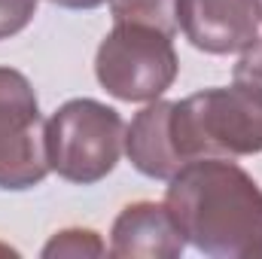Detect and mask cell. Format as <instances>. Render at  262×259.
I'll return each instance as SVG.
<instances>
[{"label":"cell","instance_id":"6da1fadb","mask_svg":"<svg viewBox=\"0 0 262 259\" xmlns=\"http://www.w3.org/2000/svg\"><path fill=\"white\" fill-rule=\"evenodd\" d=\"M165 204L186 244L213 259L262 256V186L232 159H195L168 180Z\"/></svg>","mask_w":262,"mask_h":259},{"label":"cell","instance_id":"7a4b0ae2","mask_svg":"<svg viewBox=\"0 0 262 259\" xmlns=\"http://www.w3.org/2000/svg\"><path fill=\"white\" fill-rule=\"evenodd\" d=\"M171 140L183 165L262 153V89L235 79L171 101Z\"/></svg>","mask_w":262,"mask_h":259},{"label":"cell","instance_id":"3957f363","mask_svg":"<svg viewBox=\"0 0 262 259\" xmlns=\"http://www.w3.org/2000/svg\"><path fill=\"white\" fill-rule=\"evenodd\" d=\"M125 149V122L122 116L95 101L73 98L61 104L46 122V159L67 183L92 186L113 174Z\"/></svg>","mask_w":262,"mask_h":259},{"label":"cell","instance_id":"277c9868","mask_svg":"<svg viewBox=\"0 0 262 259\" xmlns=\"http://www.w3.org/2000/svg\"><path fill=\"white\" fill-rule=\"evenodd\" d=\"M180 61L174 52V37L143 25L116 21L95 55L98 82L107 95L128 104L159 101L174 85Z\"/></svg>","mask_w":262,"mask_h":259},{"label":"cell","instance_id":"5b68a950","mask_svg":"<svg viewBox=\"0 0 262 259\" xmlns=\"http://www.w3.org/2000/svg\"><path fill=\"white\" fill-rule=\"evenodd\" d=\"M46 174V122L37 92L25 73L0 67V189H34Z\"/></svg>","mask_w":262,"mask_h":259},{"label":"cell","instance_id":"8992f818","mask_svg":"<svg viewBox=\"0 0 262 259\" xmlns=\"http://www.w3.org/2000/svg\"><path fill=\"white\" fill-rule=\"evenodd\" d=\"M177 28L207 55L244 52L262 28L259 0H177Z\"/></svg>","mask_w":262,"mask_h":259},{"label":"cell","instance_id":"52a82bcc","mask_svg":"<svg viewBox=\"0 0 262 259\" xmlns=\"http://www.w3.org/2000/svg\"><path fill=\"white\" fill-rule=\"evenodd\" d=\"M183 250L186 238L168 204L134 201L122 207L110 232V253L119 259H177Z\"/></svg>","mask_w":262,"mask_h":259},{"label":"cell","instance_id":"ba28073f","mask_svg":"<svg viewBox=\"0 0 262 259\" xmlns=\"http://www.w3.org/2000/svg\"><path fill=\"white\" fill-rule=\"evenodd\" d=\"M128 162L149 180H171L183 162L171 140V101H149L125 128Z\"/></svg>","mask_w":262,"mask_h":259},{"label":"cell","instance_id":"9c48e42d","mask_svg":"<svg viewBox=\"0 0 262 259\" xmlns=\"http://www.w3.org/2000/svg\"><path fill=\"white\" fill-rule=\"evenodd\" d=\"M113 21L156 28L168 37L177 34V0H110Z\"/></svg>","mask_w":262,"mask_h":259},{"label":"cell","instance_id":"30bf717a","mask_svg":"<svg viewBox=\"0 0 262 259\" xmlns=\"http://www.w3.org/2000/svg\"><path fill=\"white\" fill-rule=\"evenodd\" d=\"M107 247L101 241L98 232L92 229H64V232H55L49 238V244L43 247V256L46 259H61V256H104Z\"/></svg>","mask_w":262,"mask_h":259},{"label":"cell","instance_id":"8fae6325","mask_svg":"<svg viewBox=\"0 0 262 259\" xmlns=\"http://www.w3.org/2000/svg\"><path fill=\"white\" fill-rule=\"evenodd\" d=\"M40 0H0V40L21 34L37 15Z\"/></svg>","mask_w":262,"mask_h":259},{"label":"cell","instance_id":"7c38bea8","mask_svg":"<svg viewBox=\"0 0 262 259\" xmlns=\"http://www.w3.org/2000/svg\"><path fill=\"white\" fill-rule=\"evenodd\" d=\"M235 79L262 89V37H256V40L241 52V58H238V64H235Z\"/></svg>","mask_w":262,"mask_h":259},{"label":"cell","instance_id":"4fadbf2b","mask_svg":"<svg viewBox=\"0 0 262 259\" xmlns=\"http://www.w3.org/2000/svg\"><path fill=\"white\" fill-rule=\"evenodd\" d=\"M49 3H55L61 9H95V6H101L107 0H49Z\"/></svg>","mask_w":262,"mask_h":259},{"label":"cell","instance_id":"5bb4252c","mask_svg":"<svg viewBox=\"0 0 262 259\" xmlns=\"http://www.w3.org/2000/svg\"><path fill=\"white\" fill-rule=\"evenodd\" d=\"M259 6H262V0H259Z\"/></svg>","mask_w":262,"mask_h":259}]
</instances>
